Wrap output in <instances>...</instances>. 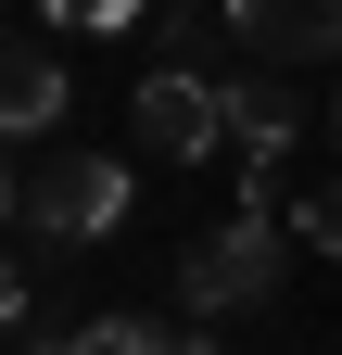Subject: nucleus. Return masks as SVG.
Segmentation results:
<instances>
[{"label": "nucleus", "instance_id": "f257e3e1", "mask_svg": "<svg viewBox=\"0 0 342 355\" xmlns=\"http://www.w3.org/2000/svg\"><path fill=\"white\" fill-rule=\"evenodd\" d=\"M13 229L26 241H114L127 229V165L114 153H26L13 165Z\"/></svg>", "mask_w": 342, "mask_h": 355}, {"label": "nucleus", "instance_id": "f03ea898", "mask_svg": "<svg viewBox=\"0 0 342 355\" xmlns=\"http://www.w3.org/2000/svg\"><path fill=\"white\" fill-rule=\"evenodd\" d=\"M279 292V203H241L228 229H203L190 254H178V318H241V304H267Z\"/></svg>", "mask_w": 342, "mask_h": 355}, {"label": "nucleus", "instance_id": "7ed1b4c3", "mask_svg": "<svg viewBox=\"0 0 342 355\" xmlns=\"http://www.w3.org/2000/svg\"><path fill=\"white\" fill-rule=\"evenodd\" d=\"M127 140H140L152 165H203V153L228 140V89L190 76V64H152L140 89H127Z\"/></svg>", "mask_w": 342, "mask_h": 355}, {"label": "nucleus", "instance_id": "20e7f679", "mask_svg": "<svg viewBox=\"0 0 342 355\" xmlns=\"http://www.w3.org/2000/svg\"><path fill=\"white\" fill-rule=\"evenodd\" d=\"M216 13L267 76L279 64H342V0H216Z\"/></svg>", "mask_w": 342, "mask_h": 355}, {"label": "nucleus", "instance_id": "39448f33", "mask_svg": "<svg viewBox=\"0 0 342 355\" xmlns=\"http://www.w3.org/2000/svg\"><path fill=\"white\" fill-rule=\"evenodd\" d=\"M291 127H305V114H291V89H279V76H228V153L253 165V191H241V203H279V153H291Z\"/></svg>", "mask_w": 342, "mask_h": 355}, {"label": "nucleus", "instance_id": "423d86ee", "mask_svg": "<svg viewBox=\"0 0 342 355\" xmlns=\"http://www.w3.org/2000/svg\"><path fill=\"white\" fill-rule=\"evenodd\" d=\"M51 114H64L51 38H13V64H0V127H13V140H51Z\"/></svg>", "mask_w": 342, "mask_h": 355}, {"label": "nucleus", "instance_id": "0eeeda50", "mask_svg": "<svg viewBox=\"0 0 342 355\" xmlns=\"http://www.w3.org/2000/svg\"><path fill=\"white\" fill-rule=\"evenodd\" d=\"M26 355H178V330H165V318H89L76 343H51V330H38Z\"/></svg>", "mask_w": 342, "mask_h": 355}, {"label": "nucleus", "instance_id": "6e6552de", "mask_svg": "<svg viewBox=\"0 0 342 355\" xmlns=\"http://www.w3.org/2000/svg\"><path fill=\"white\" fill-rule=\"evenodd\" d=\"M38 26H76V38H127V26H152V0H26Z\"/></svg>", "mask_w": 342, "mask_h": 355}, {"label": "nucleus", "instance_id": "1a4fd4ad", "mask_svg": "<svg viewBox=\"0 0 342 355\" xmlns=\"http://www.w3.org/2000/svg\"><path fill=\"white\" fill-rule=\"evenodd\" d=\"M291 229H305L317 254H342V191H317V203H291Z\"/></svg>", "mask_w": 342, "mask_h": 355}, {"label": "nucleus", "instance_id": "9d476101", "mask_svg": "<svg viewBox=\"0 0 342 355\" xmlns=\"http://www.w3.org/2000/svg\"><path fill=\"white\" fill-rule=\"evenodd\" d=\"M330 140H342V89H330Z\"/></svg>", "mask_w": 342, "mask_h": 355}]
</instances>
